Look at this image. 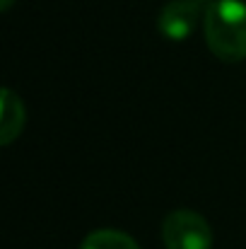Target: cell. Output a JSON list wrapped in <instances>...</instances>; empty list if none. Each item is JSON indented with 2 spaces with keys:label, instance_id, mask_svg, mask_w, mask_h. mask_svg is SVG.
<instances>
[{
  "label": "cell",
  "instance_id": "cell-6",
  "mask_svg": "<svg viewBox=\"0 0 246 249\" xmlns=\"http://www.w3.org/2000/svg\"><path fill=\"white\" fill-rule=\"evenodd\" d=\"M10 5H12V0H2V10H7Z\"/></svg>",
  "mask_w": 246,
  "mask_h": 249
},
{
  "label": "cell",
  "instance_id": "cell-2",
  "mask_svg": "<svg viewBox=\"0 0 246 249\" xmlns=\"http://www.w3.org/2000/svg\"><path fill=\"white\" fill-rule=\"evenodd\" d=\"M162 240L166 249H210L213 230L196 211H174L164 218Z\"/></svg>",
  "mask_w": 246,
  "mask_h": 249
},
{
  "label": "cell",
  "instance_id": "cell-1",
  "mask_svg": "<svg viewBox=\"0 0 246 249\" xmlns=\"http://www.w3.org/2000/svg\"><path fill=\"white\" fill-rule=\"evenodd\" d=\"M205 44L225 63L246 58V0H213L203 19Z\"/></svg>",
  "mask_w": 246,
  "mask_h": 249
},
{
  "label": "cell",
  "instance_id": "cell-4",
  "mask_svg": "<svg viewBox=\"0 0 246 249\" xmlns=\"http://www.w3.org/2000/svg\"><path fill=\"white\" fill-rule=\"evenodd\" d=\"M24 126V107L19 97L12 89H2V119H0V131H2V145H10Z\"/></svg>",
  "mask_w": 246,
  "mask_h": 249
},
{
  "label": "cell",
  "instance_id": "cell-3",
  "mask_svg": "<svg viewBox=\"0 0 246 249\" xmlns=\"http://www.w3.org/2000/svg\"><path fill=\"white\" fill-rule=\"evenodd\" d=\"M213 0H169L157 17V27L166 39L183 41L193 34L196 24L205 19L208 5Z\"/></svg>",
  "mask_w": 246,
  "mask_h": 249
},
{
  "label": "cell",
  "instance_id": "cell-5",
  "mask_svg": "<svg viewBox=\"0 0 246 249\" xmlns=\"http://www.w3.org/2000/svg\"><path fill=\"white\" fill-rule=\"evenodd\" d=\"M80 249H140V245L121 230H94L84 237Z\"/></svg>",
  "mask_w": 246,
  "mask_h": 249
}]
</instances>
